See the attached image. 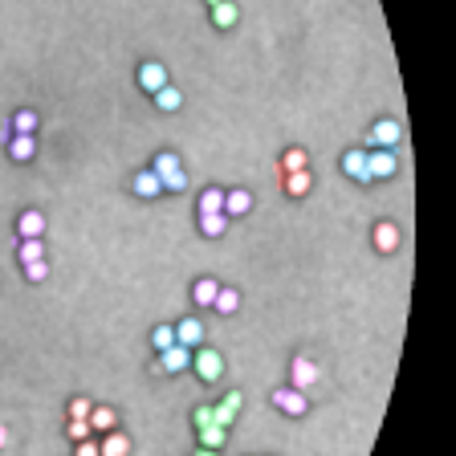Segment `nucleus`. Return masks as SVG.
<instances>
[{
  "instance_id": "f257e3e1",
  "label": "nucleus",
  "mask_w": 456,
  "mask_h": 456,
  "mask_svg": "<svg viewBox=\"0 0 456 456\" xmlns=\"http://www.w3.org/2000/svg\"><path fill=\"white\" fill-rule=\"evenodd\" d=\"M192 367H196V375H200L204 383H216L220 375H224V355L212 351V346H196V351H192Z\"/></svg>"
},
{
  "instance_id": "f03ea898",
  "label": "nucleus",
  "mask_w": 456,
  "mask_h": 456,
  "mask_svg": "<svg viewBox=\"0 0 456 456\" xmlns=\"http://www.w3.org/2000/svg\"><path fill=\"white\" fill-rule=\"evenodd\" d=\"M289 383H293V391H310L314 383H318V362L314 359H293L289 362Z\"/></svg>"
},
{
  "instance_id": "7ed1b4c3",
  "label": "nucleus",
  "mask_w": 456,
  "mask_h": 456,
  "mask_svg": "<svg viewBox=\"0 0 456 456\" xmlns=\"http://www.w3.org/2000/svg\"><path fill=\"white\" fill-rule=\"evenodd\" d=\"M399 139H404V126H399L395 119H379L375 126H371V143L383 147V151H391V147L399 143Z\"/></svg>"
},
{
  "instance_id": "20e7f679",
  "label": "nucleus",
  "mask_w": 456,
  "mask_h": 456,
  "mask_svg": "<svg viewBox=\"0 0 456 456\" xmlns=\"http://www.w3.org/2000/svg\"><path fill=\"white\" fill-rule=\"evenodd\" d=\"M139 86H143L147 94H159V90L168 86V66H159V61H143V66H139Z\"/></svg>"
},
{
  "instance_id": "39448f33",
  "label": "nucleus",
  "mask_w": 456,
  "mask_h": 456,
  "mask_svg": "<svg viewBox=\"0 0 456 456\" xmlns=\"http://www.w3.org/2000/svg\"><path fill=\"white\" fill-rule=\"evenodd\" d=\"M131 192L143 196V200H155V196H163V184H159V175H155L151 168H143V171L131 175Z\"/></svg>"
},
{
  "instance_id": "423d86ee",
  "label": "nucleus",
  "mask_w": 456,
  "mask_h": 456,
  "mask_svg": "<svg viewBox=\"0 0 456 456\" xmlns=\"http://www.w3.org/2000/svg\"><path fill=\"white\" fill-rule=\"evenodd\" d=\"M367 171H371V179H387V175H395V155L383 151V147L367 151Z\"/></svg>"
},
{
  "instance_id": "0eeeda50",
  "label": "nucleus",
  "mask_w": 456,
  "mask_h": 456,
  "mask_svg": "<svg viewBox=\"0 0 456 456\" xmlns=\"http://www.w3.org/2000/svg\"><path fill=\"white\" fill-rule=\"evenodd\" d=\"M342 175L346 179H359V184H371V171H367V151H346L342 155Z\"/></svg>"
},
{
  "instance_id": "6e6552de",
  "label": "nucleus",
  "mask_w": 456,
  "mask_h": 456,
  "mask_svg": "<svg viewBox=\"0 0 456 456\" xmlns=\"http://www.w3.org/2000/svg\"><path fill=\"white\" fill-rule=\"evenodd\" d=\"M175 342L188 346V351L204 346V322H200V318H184V322L175 326Z\"/></svg>"
},
{
  "instance_id": "1a4fd4ad",
  "label": "nucleus",
  "mask_w": 456,
  "mask_h": 456,
  "mask_svg": "<svg viewBox=\"0 0 456 456\" xmlns=\"http://www.w3.org/2000/svg\"><path fill=\"white\" fill-rule=\"evenodd\" d=\"M159 355H163V359H159L163 375H175V371H188V367H192V351H188V346H179V342L168 346V351H159Z\"/></svg>"
},
{
  "instance_id": "9d476101",
  "label": "nucleus",
  "mask_w": 456,
  "mask_h": 456,
  "mask_svg": "<svg viewBox=\"0 0 456 456\" xmlns=\"http://www.w3.org/2000/svg\"><path fill=\"white\" fill-rule=\"evenodd\" d=\"M273 408L286 411V415H302V411H306V391H293V387L273 391Z\"/></svg>"
},
{
  "instance_id": "9b49d317",
  "label": "nucleus",
  "mask_w": 456,
  "mask_h": 456,
  "mask_svg": "<svg viewBox=\"0 0 456 456\" xmlns=\"http://www.w3.org/2000/svg\"><path fill=\"white\" fill-rule=\"evenodd\" d=\"M249 208H253V192H244V188H233V192H224V216H228V220L249 216Z\"/></svg>"
},
{
  "instance_id": "f8f14e48",
  "label": "nucleus",
  "mask_w": 456,
  "mask_h": 456,
  "mask_svg": "<svg viewBox=\"0 0 456 456\" xmlns=\"http://www.w3.org/2000/svg\"><path fill=\"white\" fill-rule=\"evenodd\" d=\"M33 155H37V139L33 135H13L8 139V159L13 163H29Z\"/></svg>"
},
{
  "instance_id": "ddd939ff",
  "label": "nucleus",
  "mask_w": 456,
  "mask_h": 456,
  "mask_svg": "<svg viewBox=\"0 0 456 456\" xmlns=\"http://www.w3.org/2000/svg\"><path fill=\"white\" fill-rule=\"evenodd\" d=\"M237 411H240V391H228V395H224V404H216V408H212V424L228 428V424L237 420Z\"/></svg>"
},
{
  "instance_id": "4468645a",
  "label": "nucleus",
  "mask_w": 456,
  "mask_h": 456,
  "mask_svg": "<svg viewBox=\"0 0 456 456\" xmlns=\"http://www.w3.org/2000/svg\"><path fill=\"white\" fill-rule=\"evenodd\" d=\"M375 249H379V253H395V249H399V228H395L391 220L375 224Z\"/></svg>"
},
{
  "instance_id": "2eb2a0df",
  "label": "nucleus",
  "mask_w": 456,
  "mask_h": 456,
  "mask_svg": "<svg viewBox=\"0 0 456 456\" xmlns=\"http://www.w3.org/2000/svg\"><path fill=\"white\" fill-rule=\"evenodd\" d=\"M98 456H131V440L122 432H106L98 444Z\"/></svg>"
},
{
  "instance_id": "dca6fc26",
  "label": "nucleus",
  "mask_w": 456,
  "mask_h": 456,
  "mask_svg": "<svg viewBox=\"0 0 456 456\" xmlns=\"http://www.w3.org/2000/svg\"><path fill=\"white\" fill-rule=\"evenodd\" d=\"M17 233H21V240H33V237H41V233H45V216L29 208V212H24V216L17 220Z\"/></svg>"
},
{
  "instance_id": "f3484780",
  "label": "nucleus",
  "mask_w": 456,
  "mask_h": 456,
  "mask_svg": "<svg viewBox=\"0 0 456 456\" xmlns=\"http://www.w3.org/2000/svg\"><path fill=\"white\" fill-rule=\"evenodd\" d=\"M115 424H119V415L115 408H90V432H115Z\"/></svg>"
},
{
  "instance_id": "a211bd4d",
  "label": "nucleus",
  "mask_w": 456,
  "mask_h": 456,
  "mask_svg": "<svg viewBox=\"0 0 456 456\" xmlns=\"http://www.w3.org/2000/svg\"><path fill=\"white\" fill-rule=\"evenodd\" d=\"M310 188H314L310 168H306V171H289V175H286V192L289 196H310Z\"/></svg>"
},
{
  "instance_id": "6ab92c4d",
  "label": "nucleus",
  "mask_w": 456,
  "mask_h": 456,
  "mask_svg": "<svg viewBox=\"0 0 456 456\" xmlns=\"http://www.w3.org/2000/svg\"><path fill=\"white\" fill-rule=\"evenodd\" d=\"M216 293H220V286L212 281V277H200V281H196V289H192L196 306H212V302H216Z\"/></svg>"
},
{
  "instance_id": "aec40b11",
  "label": "nucleus",
  "mask_w": 456,
  "mask_h": 456,
  "mask_svg": "<svg viewBox=\"0 0 456 456\" xmlns=\"http://www.w3.org/2000/svg\"><path fill=\"white\" fill-rule=\"evenodd\" d=\"M8 131H13V135H33V131H37V110H17L13 122H8Z\"/></svg>"
},
{
  "instance_id": "412c9836",
  "label": "nucleus",
  "mask_w": 456,
  "mask_h": 456,
  "mask_svg": "<svg viewBox=\"0 0 456 456\" xmlns=\"http://www.w3.org/2000/svg\"><path fill=\"white\" fill-rule=\"evenodd\" d=\"M196 212H200V216H204V212H224V192H220V188H204Z\"/></svg>"
},
{
  "instance_id": "4be33fe9",
  "label": "nucleus",
  "mask_w": 456,
  "mask_h": 456,
  "mask_svg": "<svg viewBox=\"0 0 456 456\" xmlns=\"http://www.w3.org/2000/svg\"><path fill=\"white\" fill-rule=\"evenodd\" d=\"M237 4H233V0H224V4H216V8H212V24H216V29H233V24H237Z\"/></svg>"
},
{
  "instance_id": "5701e85b",
  "label": "nucleus",
  "mask_w": 456,
  "mask_h": 456,
  "mask_svg": "<svg viewBox=\"0 0 456 456\" xmlns=\"http://www.w3.org/2000/svg\"><path fill=\"white\" fill-rule=\"evenodd\" d=\"M151 171H155L159 179H168L171 171H179V155H171V151H159V155L151 159Z\"/></svg>"
},
{
  "instance_id": "b1692460",
  "label": "nucleus",
  "mask_w": 456,
  "mask_h": 456,
  "mask_svg": "<svg viewBox=\"0 0 456 456\" xmlns=\"http://www.w3.org/2000/svg\"><path fill=\"white\" fill-rule=\"evenodd\" d=\"M224 228H228V216H224V212H204V216H200V233H204V237H220Z\"/></svg>"
},
{
  "instance_id": "393cba45",
  "label": "nucleus",
  "mask_w": 456,
  "mask_h": 456,
  "mask_svg": "<svg viewBox=\"0 0 456 456\" xmlns=\"http://www.w3.org/2000/svg\"><path fill=\"white\" fill-rule=\"evenodd\" d=\"M310 168V159H306V151H302V147H289L286 155H281V171H306Z\"/></svg>"
},
{
  "instance_id": "a878e982",
  "label": "nucleus",
  "mask_w": 456,
  "mask_h": 456,
  "mask_svg": "<svg viewBox=\"0 0 456 456\" xmlns=\"http://www.w3.org/2000/svg\"><path fill=\"white\" fill-rule=\"evenodd\" d=\"M224 440H228V428H220V424H208V428H200V444H204V448H212V453H216Z\"/></svg>"
},
{
  "instance_id": "bb28decb",
  "label": "nucleus",
  "mask_w": 456,
  "mask_h": 456,
  "mask_svg": "<svg viewBox=\"0 0 456 456\" xmlns=\"http://www.w3.org/2000/svg\"><path fill=\"white\" fill-rule=\"evenodd\" d=\"M155 106H159V110H179V106H184V94H179V90H175V86H163V90H159V94H155Z\"/></svg>"
},
{
  "instance_id": "cd10ccee",
  "label": "nucleus",
  "mask_w": 456,
  "mask_h": 456,
  "mask_svg": "<svg viewBox=\"0 0 456 456\" xmlns=\"http://www.w3.org/2000/svg\"><path fill=\"white\" fill-rule=\"evenodd\" d=\"M237 306H240V293H237V289H220L216 302H212V310H216V314H233Z\"/></svg>"
},
{
  "instance_id": "c85d7f7f",
  "label": "nucleus",
  "mask_w": 456,
  "mask_h": 456,
  "mask_svg": "<svg viewBox=\"0 0 456 456\" xmlns=\"http://www.w3.org/2000/svg\"><path fill=\"white\" fill-rule=\"evenodd\" d=\"M29 261H45V249H41V237L21 240V265H29Z\"/></svg>"
},
{
  "instance_id": "c756f323",
  "label": "nucleus",
  "mask_w": 456,
  "mask_h": 456,
  "mask_svg": "<svg viewBox=\"0 0 456 456\" xmlns=\"http://www.w3.org/2000/svg\"><path fill=\"white\" fill-rule=\"evenodd\" d=\"M151 342H155V351L175 346V326H155V330H151Z\"/></svg>"
},
{
  "instance_id": "7c9ffc66",
  "label": "nucleus",
  "mask_w": 456,
  "mask_h": 456,
  "mask_svg": "<svg viewBox=\"0 0 456 456\" xmlns=\"http://www.w3.org/2000/svg\"><path fill=\"white\" fill-rule=\"evenodd\" d=\"M159 184H163V192H184V188H188V171H184V168L171 171L168 179H159Z\"/></svg>"
},
{
  "instance_id": "2f4dec72",
  "label": "nucleus",
  "mask_w": 456,
  "mask_h": 456,
  "mask_svg": "<svg viewBox=\"0 0 456 456\" xmlns=\"http://www.w3.org/2000/svg\"><path fill=\"white\" fill-rule=\"evenodd\" d=\"M66 432H70V440H90V420H70Z\"/></svg>"
},
{
  "instance_id": "473e14b6",
  "label": "nucleus",
  "mask_w": 456,
  "mask_h": 456,
  "mask_svg": "<svg viewBox=\"0 0 456 456\" xmlns=\"http://www.w3.org/2000/svg\"><path fill=\"white\" fill-rule=\"evenodd\" d=\"M24 277H29V281H45V277H49V265L45 261H29V265H24Z\"/></svg>"
},
{
  "instance_id": "72a5a7b5",
  "label": "nucleus",
  "mask_w": 456,
  "mask_h": 456,
  "mask_svg": "<svg viewBox=\"0 0 456 456\" xmlns=\"http://www.w3.org/2000/svg\"><path fill=\"white\" fill-rule=\"evenodd\" d=\"M90 408H94L90 399H73V404H70V420H90Z\"/></svg>"
},
{
  "instance_id": "f704fd0d",
  "label": "nucleus",
  "mask_w": 456,
  "mask_h": 456,
  "mask_svg": "<svg viewBox=\"0 0 456 456\" xmlns=\"http://www.w3.org/2000/svg\"><path fill=\"white\" fill-rule=\"evenodd\" d=\"M73 456H98V444L94 440H78V453Z\"/></svg>"
},
{
  "instance_id": "c9c22d12",
  "label": "nucleus",
  "mask_w": 456,
  "mask_h": 456,
  "mask_svg": "<svg viewBox=\"0 0 456 456\" xmlns=\"http://www.w3.org/2000/svg\"><path fill=\"white\" fill-rule=\"evenodd\" d=\"M212 424V408H196V428H208Z\"/></svg>"
},
{
  "instance_id": "e433bc0d",
  "label": "nucleus",
  "mask_w": 456,
  "mask_h": 456,
  "mask_svg": "<svg viewBox=\"0 0 456 456\" xmlns=\"http://www.w3.org/2000/svg\"><path fill=\"white\" fill-rule=\"evenodd\" d=\"M4 444H8V428H4V424H0V448H4Z\"/></svg>"
},
{
  "instance_id": "4c0bfd02",
  "label": "nucleus",
  "mask_w": 456,
  "mask_h": 456,
  "mask_svg": "<svg viewBox=\"0 0 456 456\" xmlns=\"http://www.w3.org/2000/svg\"><path fill=\"white\" fill-rule=\"evenodd\" d=\"M196 456H216V453H212V448H200V453H196Z\"/></svg>"
},
{
  "instance_id": "58836bf2",
  "label": "nucleus",
  "mask_w": 456,
  "mask_h": 456,
  "mask_svg": "<svg viewBox=\"0 0 456 456\" xmlns=\"http://www.w3.org/2000/svg\"><path fill=\"white\" fill-rule=\"evenodd\" d=\"M208 4H212V8H216V4H224V0H208Z\"/></svg>"
}]
</instances>
